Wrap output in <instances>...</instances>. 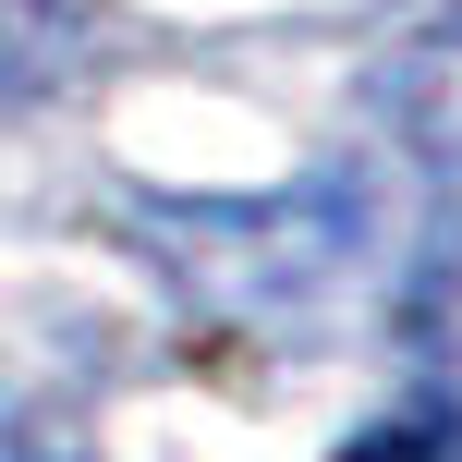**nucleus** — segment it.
Listing matches in <instances>:
<instances>
[{"label":"nucleus","mask_w":462,"mask_h":462,"mask_svg":"<svg viewBox=\"0 0 462 462\" xmlns=\"http://www.w3.org/2000/svg\"><path fill=\"white\" fill-rule=\"evenodd\" d=\"M341 462H462V414H377V426H353L341 439Z\"/></svg>","instance_id":"f257e3e1"}]
</instances>
